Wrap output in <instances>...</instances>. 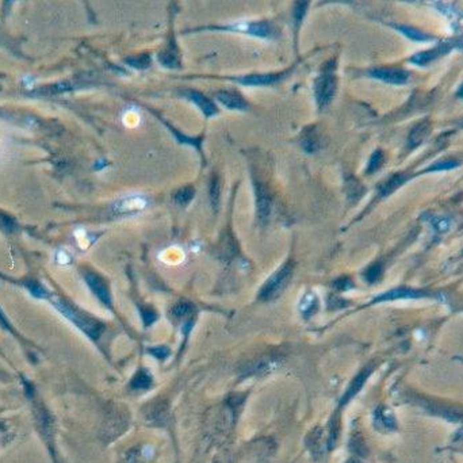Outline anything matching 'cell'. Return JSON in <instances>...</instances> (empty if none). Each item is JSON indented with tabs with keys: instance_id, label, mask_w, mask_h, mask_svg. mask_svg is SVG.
<instances>
[{
	"instance_id": "1",
	"label": "cell",
	"mask_w": 463,
	"mask_h": 463,
	"mask_svg": "<svg viewBox=\"0 0 463 463\" xmlns=\"http://www.w3.org/2000/svg\"><path fill=\"white\" fill-rule=\"evenodd\" d=\"M335 62L328 61L322 68L316 81V101L320 107H325L332 101L336 91Z\"/></svg>"
},
{
	"instance_id": "2",
	"label": "cell",
	"mask_w": 463,
	"mask_h": 463,
	"mask_svg": "<svg viewBox=\"0 0 463 463\" xmlns=\"http://www.w3.org/2000/svg\"><path fill=\"white\" fill-rule=\"evenodd\" d=\"M54 305L56 308L61 312L62 316H65L71 322H74L76 325L77 328L81 329L83 332L87 333L89 337H92V339H97L99 333L102 331V327L98 322H95L94 320L88 318V317L81 316L80 313H77L76 310H74L72 308H70L65 304H62V302H54Z\"/></svg>"
},
{
	"instance_id": "3",
	"label": "cell",
	"mask_w": 463,
	"mask_h": 463,
	"mask_svg": "<svg viewBox=\"0 0 463 463\" xmlns=\"http://www.w3.org/2000/svg\"><path fill=\"white\" fill-rule=\"evenodd\" d=\"M290 276H291V266L286 264L281 270L271 276L267 283L263 286L262 291H260V298L262 299H271V298L276 297L282 293L285 286L289 282Z\"/></svg>"
},
{
	"instance_id": "4",
	"label": "cell",
	"mask_w": 463,
	"mask_h": 463,
	"mask_svg": "<svg viewBox=\"0 0 463 463\" xmlns=\"http://www.w3.org/2000/svg\"><path fill=\"white\" fill-rule=\"evenodd\" d=\"M370 76L382 80L389 84H404L409 79V75L405 71L398 70V68H378L370 72Z\"/></svg>"
},
{
	"instance_id": "5",
	"label": "cell",
	"mask_w": 463,
	"mask_h": 463,
	"mask_svg": "<svg viewBox=\"0 0 463 463\" xmlns=\"http://www.w3.org/2000/svg\"><path fill=\"white\" fill-rule=\"evenodd\" d=\"M452 45L450 42H444L437 45L436 48H433V49H428V51L420 52V53L414 54L412 58H410V62L413 64H416V65L424 66L428 65L429 62L435 61L436 58H439L440 56H443V54L448 53V52L451 51Z\"/></svg>"
},
{
	"instance_id": "6",
	"label": "cell",
	"mask_w": 463,
	"mask_h": 463,
	"mask_svg": "<svg viewBox=\"0 0 463 463\" xmlns=\"http://www.w3.org/2000/svg\"><path fill=\"white\" fill-rule=\"evenodd\" d=\"M85 282L88 283L89 289L92 290V293L103 302L104 305H111V297H110V291H108L107 286L104 285L103 281L98 275L87 274L85 275Z\"/></svg>"
},
{
	"instance_id": "7",
	"label": "cell",
	"mask_w": 463,
	"mask_h": 463,
	"mask_svg": "<svg viewBox=\"0 0 463 463\" xmlns=\"http://www.w3.org/2000/svg\"><path fill=\"white\" fill-rule=\"evenodd\" d=\"M230 29H233L236 31H244V33H248V34L252 35H258V37H262V38H268V37H271V33H272L268 24H264V22L240 24L236 25V26H231Z\"/></svg>"
},
{
	"instance_id": "8",
	"label": "cell",
	"mask_w": 463,
	"mask_h": 463,
	"mask_svg": "<svg viewBox=\"0 0 463 463\" xmlns=\"http://www.w3.org/2000/svg\"><path fill=\"white\" fill-rule=\"evenodd\" d=\"M256 191V203H258V213L259 218L262 221H266L270 216L271 210V199L268 193L266 191V189L260 184L255 186Z\"/></svg>"
},
{
	"instance_id": "9",
	"label": "cell",
	"mask_w": 463,
	"mask_h": 463,
	"mask_svg": "<svg viewBox=\"0 0 463 463\" xmlns=\"http://www.w3.org/2000/svg\"><path fill=\"white\" fill-rule=\"evenodd\" d=\"M279 75H249V76H244L237 79L239 83L244 85H270L274 84L279 80Z\"/></svg>"
},
{
	"instance_id": "10",
	"label": "cell",
	"mask_w": 463,
	"mask_h": 463,
	"mask_svg": "<svg viewBox=\"0 0 463 463\" xmlns=\"http://www.w3.org/2000/svg\"><path fill=\"white\" fill-rule=\"evenodd\" d=\"M429 130H431V125H429L428 121H423L419 125H416L413 130L410 131L409 134V141H408V145L410 148H414L417 145H420L425 138H427V135L429 134Z\"/></svg>"
},
{
	"instance_id": "11",
	"label": "cell",
	"mask_w": 463,
	"mask_h": 463,
	"mask_svg": "<svg viewBox=\"0 0 463 463\" xmlns=\"http://www.w3.org/2000/svg\"><path fill=\"white\" fill-rule=\"evenodd\" d=\"M189 97L191 98V101L197 104L198 107L201 108L202 112H203L206 117H213L217 114L216 106L209 101L205 95H202V94L197 92V91H190Z\"/></svg>"
},
{
	"instance_id": "12",
	"label": "cell",
	"mask_w": 463,
	"mask_h": 463,
	"mask_svg": "<svg viewBox=\"0 0 463 463\" xmlns=\"http://www.w3.org/2000/svg\"><path fill=\"white\" fill-rule=\"evenodd\" d=\"M217 98H218L220 103H222L225 107L230 108V110H245V107H247V103L239 95H236L233 92H220L217 95Z\"/></svg>"
},
{
	"instance_id": "13",
	"label": "cell",
	"mask_w": 463,
	"mask_h": 463,
	"mask_svg": "<svg viewBox=\"0 0 463 463\" xmlns=\"http://www.w3.org/2000/svg\"><path fill=\"white\" fill-rule=\"evenodd\" d=\"M421 294L409 289H396L391 290L389 293L382 294L381 297L377 298V301H391V299H398V298H416L420 297Z\"/></svg>"
},
{
	"instance_id": "14",
	"label": "cell",
	"mask_w": 463,
	"mask_h": 463,
	"mask_svg": "<svg viewBox=\"0 0 463 463\" xmlns=\"http://www.w3.org/2000/svg\"><path fill=\"white\" fill-rule=\"evenodd\" d=\"M145 205H147V201L144 198L130 197L118 203V210L120 212H133V210H140V209L145 207Z\"/></svg>"
},
{
	"instance_id": "15",
	"label": "cell",
	"mask_w": 463,
	"mask_h": 463,
	"mask_svg": "<svg viewBox=\"0 0 463 463\" xmlns=\"http://www.w3.org/2000/svg\"><path fill=\"white\" fill-rule=\"evenodd\" d=\"M396 29H397L398 31H401L402 34L406 35L408 38H410L412 41H417V42H421V41H428V39L432 38L431 35L425 34V33H423V31H420V30H417V29H414V27L400 25V26H396Z\"/></svg>"
},
{
	"instance_id": "16",
	"label": "cell",
	"mask_w": 463,
	"mask_h": 463,
	"mask_svg": "<svg viewBox=\"0 0 463 463\" xmlns=\"http://www.w3.org/2000/svg\"><path fill=\"white\" fill-rule=\"evenodd\" d=\"M405 183V176L404 175H394L389 180H386L382 186H381V195H389L397 190L400 186H402Z\"/></svg>"
},
{
	"instance_id": "17",
	"label": "cell",
	"mask_w": 463,
	"mask_h": 463,
	"mask_svg": "<svg viewBox=\"0 0 463 463\" xmlns=\"http://www.w3.org/2000/svg\"><path fill=\"white\" fill-rule=\"evenodd\" d=\"M317 308H318V301H317L316 295L312 293L306 294L305 297H304V299L301 301V305H299L301 312L304 313L306 317L312 316L313 313H316Z\"/></svg>"
},
{
	"instance_id": "18",
	"label": "cell",
	"mask_w": 463,
	"mask_h": 463,
	"mask_svg": "<svg viewBox=\"0 0 463 463\" xmlns=\"http://www.w3.org/2000/svg\"><path fill=\"white\" fill-rule=\"evenodd\" d=\"M152 383L151 375L148 374V371H138L135 377L131 381V386L134 389H147Z\"/></svg>"
},
{
	"instance_id": "19",
	"label": "cell",
	"mask_w": 463,
	"mask_h": 463,
	"mask_svg": "<svg viewBox=\"0 0 463 463\" xmlns=\"http://www.w3.org/2000/svg\"><path fill=\"white\" fill-rule=\"evenodd\" d=\"M366 377H367V373H366V371H363L362 374H360L359 377H358V378H356L355 381H354V382L351 383V386H350V389H348V391L345 393V396H344L343 401H341L343 404H344V402H347L348 400H350V398L354 397V396H355V394L358 393V391H359V389L363 386V382H364V379H366Z\"/></svg>"
},
{
	"instance_id": "20",
	"label": "cell",
	"mask_w": 463,
	"mask_h": 463,
	"mask_svg": "<svg viewBox=\"0 0 463 463\" xmlns=\"http://www.w3.org/2000/svg\"><path fill=\"white\" fill-rule=\"evenodd\" d=\"M194 197V190L191 187H184V189L179 190L178 193L175 194V201L179 205L184 206L187 205L189 202H191Z\"/></svg>"
},
{
	"instance_id": "21",
	"label": "cell",
	"mask_w": 463,
	"mask_h": 463,
	"mask_svg": "<svg viewBox=\"0 0 463 463\" xmlns=\"http://www.w3.org/2000/svg\"><path fill=\"white\" fill-rule=\"evenodd\" d=\"M383 164V153L381 151H375L373 156L370 157L368 166H367V174H373L378 170L379 167Z\"/></svg>"
},
{
	"instance_id": "22",
	"label": "cell",
	"mask_w": 463,
	"mask_h": 463,
	"mask_svg": "<svg viewBox=\"0 0 463 463\" xmlns=\"http://www.w3.org/2000/svg\"><path fill=\"white\" fill-rule=\"evenodd\" d=\"M160 62L164 66H168V68H178L179 66L178 56L172 52H164V53L160 54Z\"/></svg>"
},
{
	"instance_id": "23",
	"label": "cell",
	"mask_w": 463,
	"mask_h": 463,
	"mask_svg": "<svg viewBox=\"0 0 463 463\" xmlns=\"http://www.w3.org/2000/svg\"><path fill=\"white\" fill-rule=\"evenodd\" d=\"M128 62L131 66H134V68L144 70V68H147V66H149V64H151V57H149L148 54H140V56L129 58Z\"/></svg>"
},
{
	"instance_id": "24",
	"label": "cell",
	"mask_w": 463,
	"mask_h": 463,
	"mask_svg": "<svg viewBox=\"0 0 463 463\" xmlns=\"http://www.w3.org/2000/svg\"><path fill=\"white\" fill-rule=\"evenodd\" d=\"M458 166H459V163L456 161V160L447 158V160H440L436 164H433V166L429 167L427 171H447L451 170V168H455V167Z\"/></svg>"
},
{
	"instance_id": "25",
	"label": "cell",
	"mask_w": 463,
	"mask_h": 463,
	"mask_svg": "<svg viewBox=\"0 0 463 463\" xmlns=\"http://www.w3.org/2000/svg\"><path fill=\"white\" fill-rule=\"evenodd\" d=\"M308 444L313 452H317V451L320 452V450H321V429L316 428L312 433H310V436H309V439H308Z\"/></svg>"
},
{
	"instance_id": "26",
	"label": "cell",
	"mask_w": 463,
	"mask_h": 463,
	"mask_svg": "<svg viewBox=\"0 0 463 463\" xmlns=\"http://www.w3.org/2000/svg\"><path fill=\"white\" fill-rule=\"evenodd\" d=\"M191 312H193V306L190 305V304H187V302H180V304H178V305L174 308V310H172L174 316L176 317H184L187 316V314H190Z\"/></svg>"
},
{
	"instance_id": "27",
	"label": "cell",
	"mask_w": 463,
	"mask_h": 463,
	"mask_svg": "<svg viewBox=\"0 0 463 463\" xmlns=\"http://www.w3.org/2000/svg\"><path fill=\"white\" fill-rule=\"evenodd\" d=\"M14 228H15L14 221H12L10 217L6 216V214H3V213H0V229H2V230L11 231Z\"/></svg>"
},
{
	"instance_id": "28",
	"label": "cell",
	"mask_w": 463,
	"mask_h": 463,
	"mask_svg": "<svg viewBox=\"0 0 463 463\" xmlns=\"http://www.w3.org/2000/svg\"><path fill=\"white\" fill-rule=\"evenodd\" d=\"M381 276V267L373 266L366 271V279L368 282H375Z\"/></svg>"
},
{
	"instance_id": "29",
	"label": "cell",
	"mask_w": 463,
	"mask_h": 463,
	"mask_svg": "<svg viewBox=\"0 0 463 463\" xmlns=\"http://www.w3.org/2000/svg\"><path fill=\"white\" fill-rule=\"evenodd\" d=\"M29 290H30V293L33 294V295H35L37 298L47 297V291H45V289H43L42 286L35 285V283H31V285L29 286Z\"/></svg>"
},
{
	"instance_id": "30",
	"label": "cell",
	"mask_w": 463,
	"mask_h": 463,
	"mask_svg": "<svg viewBox=\"0 0 463 463\" xmlns=\"http://www.w3.org/2000/svg\"><path fill=\"white\" fill-rule=\"evenodd\" d=\"M151 352L153 354L154 356H156V358H158V359H164V358H167L168 354H170V352H168V348H166V347L152 348Z\"/></svg>"
},
{
	"instance_id": "31",
	"label": "cell",
	"mask_w": 463,
	"mask_h": 463,
	"mask_svg": "<svg viewBox=\"0 0 463 463\" xmlns=\"http://www.w3.org/2000/svg\"><path fill=\"white\" fill-rule=\"evenodd\" d=\"M143 317H144V321H145V324L149 325V324H152L154 320H156V313H154L153 310L145 309V310H143Z\"/></svg>"
},
{
	"instance_id": "32",
	"label": "cell",
	"mask_w": 463,
	"mask_h": 463,
	"mask_svg": "<svg viewBox=\"0 0 463 463\" xmlns=\"http://www.w3.org/2000/svg\"><path fill=\"white\" fill-rule=\"evenodd\" d=\"M335 286L340 290H345L347 287L352 286V283L350 282V279H340V281H337V282L335 283Z\"/></svg>"
},
{
	"instance_id": "33",
	"label": "cell",
	"mask_w": 463,
	"mask_h": 463,
	"mask_svg": "<svg viewBox=\"0 0 463 463\" xmlns=\"http://www.w3.org/2000/svg\"><path fill=\"white\" fill-rule=\"evenodd\" d=\"M218 190H220V189H218V183H217V181H214V183H213V186H212V189H210V191H212V193H210V195H212L214 205H216L217 199H218Z\"/></svg>"
},
{
	"instance_id": "34",
	"label": "cell",
	"mask_w": 463,
	"mask_h": 463,
	"mask_svg": "<svg viewBox=\"0 0 463 463\" xmlns=\"http://www.w3.org/2000/svg\"><path fill=\"white\" fill-rule=\"evenodd\" d=\"M458 97L462 98V99H463V85L459 88V91H458Z\"/></svg>"
}]
</instances>
